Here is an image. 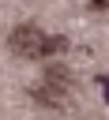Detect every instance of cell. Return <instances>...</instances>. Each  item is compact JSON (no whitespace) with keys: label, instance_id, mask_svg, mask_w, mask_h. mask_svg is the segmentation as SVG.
<instances>
[{"label":"cell","instance_id":"1","mask_svg":"<svg viewBox=\"0 0 109 120\" xmlns=\"http://www.w3.org/2000/svg\"><path fill=\"white\" fill-rule=\"evenodd\" d=\"M11 49L19 56H30V60H41L49 52H60L64 49V38H49L41 34L38 26H15L11 30Z\"/></svg>","mask_w":109,"mask_h":120},{"label":"cell","instance_id":"2","mask_svg":"<svg viewBox=\"0 0 109 120\" xmlns=\"http://www.w3.org/2000/svg\"><path fill=\"white\" fill-rule=\"evenodd\" d=\"M94 4H98V8H109V0H94Z\"/></svg>","mask_w":109,"mask_h":120}]
</instances>
